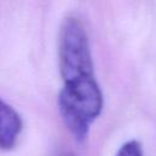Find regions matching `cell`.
<instances>
[{
	"label": "cell",
	"mask_w": 156,
	"mask_h": 156,
	"mask_svg": "<svg viewBox=\"0 0 156 156\" xmlns=\"http://www.w3.org/2000/svg\"><path fill=\"white\" fill-rule=\"evenodd\" d=\"M57 104L67 129L76 140L82 141L87 138L93 122L100 116L104 98L95 79L63 84L58 94Z\"/></svg>",
	"instance_id": "1"
},
{
	"label": "cell",
	"mask_w": 156,
	"mask_h": 156,
	"mask_svg": "<svg viewBox=\"0 0 156 156\" xmlns=\"http://www.w3.org/2000/svg\"><path fill=\"white\" fill-rule=\"evenodd\" d=\"M58 68L63 84L95 79L89 39L82 22L76 17L65 20L58 37Z\"/></svg>",
	"instance_id": "2"
},
{
	"label": "cell",
	"mask_w": 156,
	"mask_h": 156,
	"mask_svg": "<svg viewBox=\"0 0 156 156\" xmlns=\"http://www.w3.org/2000/svg\"><path fill=\"white\" fill-rule=\"evenodd\" d=\"M22 118L17 111L0 99V149L11 150L16 146L22 132Z\"/></svg>",
	"instance_id": "3"
},
{
	"label": "cell",
	"mask_w": 156,
	"mask_h": 156,
	"mask_svg": "<svg viewBox=\"0 0 156 156\" xmlns=\"http://www.w3.org/2000/svg\"><path fill=\"white\" fill-rule=\"evenodd\" d=\"M116 156H143V146L138 140H128L118 149Z\"/></svg>",
	"instance_id": "4"
},
{
	"label": "cell",
	"mask_w": 156,
	"mask_h": 156,
	"mask_svg": "<svg viewBox=\"0 0 156 156\" xmlns=\"http://www.w3.org/2000/svg\"><path fill=\"white\" fill-rule=\"evenodd\" d=\"M63 156H72V155H63Z\"/></svg>",
	"instance_id": "5"
}]
</instances>
